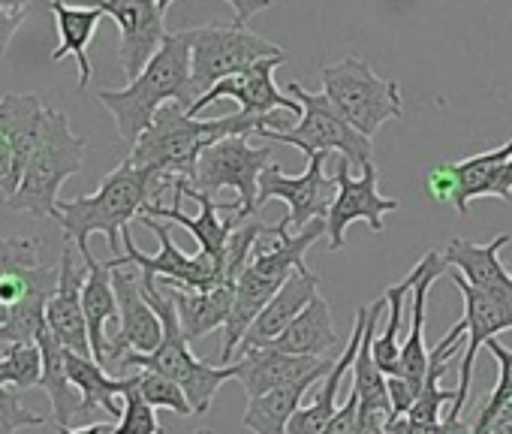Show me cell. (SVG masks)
<instances>
[{"label":"cell","instance_id":"obj_1","mask_svg":"<svg viewBox=\"0 0 512 434\" xmlns=\"http://www.w3.org/2000/svg\"><path fill=\"white\" fill-rule=\"evenodd\" d=\"M260 127L290 130V121H278V115L256 118L244 112L202 121L187 115V109H181L178 103H169L157 112L154 124L139 136L127 160L139 169L154 172L160 178V190H169L175 178L193 181L196 163L205 154V148L229 136H253Z\"/></svg>","mask_w":512,"mask_h":434},{"label":"cell","instance_id":"obj_2","mask_svg":"<svg viewBox=\"0 0 512 434\" xmlns=\"http://www.w3.org/2000/svg\"><path fill=\"white\" fill-rule=\"evenodd\" d=\"M97 103L112 115L118 136L127 145L139 142V136L154 124L163 106L178 103L190 112V106L196 103L190 31L166 34L160 52L148 61V67L121 91H97Z\"/></svg>","mask_w":512,"mask_h":434},{"label":"cell","instance_id":"obj_3","mask_svg":"<svg viewBox=\"0 0 512 434\" xmlns=\"http://www.w3.org/2000/svg\"><path fill=\"white\" fill-rule=\"evenodd\" d=\"M323 233H326V221H314L302 233H290V224L281 221V224L272 227L269 242L256 245L250 263L244 266V272L235 281V302H232L229 323L223 329L226 338H223L220 365H232V356L241 347V341H244L247 329L253 326V320L263 314V308L278 296V290L296 272L308 269L305 254Z\"/></svg>","mask_w":512,"mask_h":434},{"label":"cell","instance_id":"obj_4","mask_svg":"<svg viewBox=\"0 0 512 434\" xmlns=\"http://www.w3.org/2000/svg\"><path fill=\"white\" fill-rule=\"evenodd\" d=\"M160 178L148 169L133 166L124 160L118 169H112L100 187L91 196H76V199H61L58 202V224L64 236L73 242V248L88 257V239L91 236H106V245L112 257H118V248L124 245L121 236L130 230V221L145 211L151 196H160Z\"/></svg>","mask_w":512,"mask_h":434},{"label":"cell","instance_id":"obj_5","mask_svg":"<svg viewBox=\"0 0 512 434\" xmlns=\"http://www.w3.org/2000/svg\"><path fill=\"white\" fill-rule=\"evenodd\" d=\"M142 290H145V299L151 302V308L157 311L160 323H163V341L154 353H127L121 359V368H139V371H154V374H163L169 380H175L193 413L196 416H205L214 404V395L220 392L223 383L235 380L238 377V368L235 362L232 365H214V362H205V359H196L190 353V341L184 338V329H181V320H178V308L172 302L169 293H163V287L157 281H142Z\"/></svg>","mask_w":512,"mask_h":434},{"label":"cell","instance_id":"obj_6","mask_svg":"<svg viewBox=\"0 0 512 434\" xmlns=\"http://www.w3.org/2000/svg\"><path fill=\"white\" fill-rule=\"evenodd\" d=\"M88 139L73 133L70 118L58 109H46L40 142L28 160L22 184L16 196L7 202L13 211H25L34 217H55L58 221V193L64 181L82 172Z\"/></svg>","mask_w":512,"mask_h":434},{"label":"cell","instance_id":"obj_7","mask_svg":"<svg viewBox=\"0 0 512 434\" xmlns=\"http://www.w3.org/2000/svg\"><path fill=\"white\" fill-rule=\"evenodd\" d=\"M287 94L296 97L302 103V118L296 127L290 130H272V127H260L256 136H263L266 142H284V145H296L305 157L311 154H332L338 151L350 169H365L374 163V145L368 136H362L359 130H353L338 109L329 103L326 94H314L299 82L287 85Z\"/></svg>","mask_w":512,"mask_h":434},{"label":"cell","instance_id":"obj_8","mask_svg":"<svg viewBox=\"0 0 512 434\" xmlns=\"http://www.w3.org/2000/svg\"><path fill=\"white\" fill-rule=\"evenodd\" d=\"M320 79L323 94L338 109V115L368 139H374V133L386 121L404 118L398 82L380 79L374 67L362 58H344L338 64H329L323 67Z\"/></svg>","mask_w":512,"mask_h":434},{"label":"cell","instance_id":"obj_9","mask_svg":"<svg viewBox=\"0 0 512 434\" xmlns=\"http://www.w3.org/2000/svg\"><path fill=\"white\" fill-rule=\"evenodd\" d=\"M139 224L145 230H151L160 242V251L154 257L142 254L130 236V230H124L121 242H124V257H112L106 260L109 269H127V266H136L142 281H166L169 287H181V290H214L220 284H229L226 281V272H223V263L208 257V254H184L175 242H172V233H169V224H160L157 217H148V214H139ZM235 287V284H232Z\"/></svg>","mask_w":512,"mask_h":434},{"label":"cell","instance_id":"obj_10","mask_svg":"<svg viewBox=\"0 0 512 434\" xmlns=\"http://www.w3.org/2000/svg\"><path fill=\"white\" fill-rule=\"evenodd\" d=\"M190 55H193V91L199 100L217 82L238 76L260 61L281 58L284 49L241 25H202V28H190Z\"/></svg>","mask_w":512,"mask_h":434},{"label":"cell","instance_id":"obj_11","mask_svg":"<svg viewBox=\"0 0 512 434\" xmlns=\"http://www.w3.org/2000/svg\"><path fill=\"white\" fill-rule=\"evenodd\" d=\"M269 160L272 142L250 145L247 136H229L205 148L190 184L208 196L220 190H235V214L256 217V208H260V175L269 169Z\"/></svg>","mask_w":512,"mask_h":434},{"label":"cell","instance_id":"obj_12","mask_svg":"<svg viewBox=\"0 0 512 434\" xmlns=\"http://www.w3.org/2000/svg\"><path fill=\"white\" fill-rule=\"evenodd\" d=\"M326 157L329 154H311L302 175H287L281 166L272 163L260 175V205L272 199L287 202L290 214L284 221L290 224V230H299V233L311 227L314 221H326V214L338 193L335 175H326Z\"/></svg>","mask_w":512,"mask_h":434},{"label":"cell","instance_id":"obj_13","mask_svg":"<svg viewBox=\"0 0 512 434\" xmlns=\"http://www.w3.org/2000/svg\"><path fill=\"white\" fill-rule=\"evenodd\" d=\"M335 181H338V193L335 202L326 214V236H329V251H344L347 242V227L362 221L368 224L374 233H383L386 227V214L398 211V199L383 196L380 193V178H377V166H365L359 178L350 175V163L341 157L338 169H335Z\"/></svg>","mask_w":512,"mask_h":434},{"label":"cell","instance_id":"obj_14","mask_svg":"<svg viewBox=\"0 0 512 434\" xmlns=\"http://www.w3.org/2000/svg\"><path fill=\"white\" fill-rule=\"evenodd\" d=\"M287 64V55L281 58H269V61H260L247 67L244 73L238 76H229L223 82H217L205 97H199L187 115H199L205 106L217 103V100H235L238 103V112L244 115H256V118H272L278 112H293V115H302V103L290 94H284L278 85H275V70Z\"/></svg>","mask_w":512,"mask_h":434},{"label":"cell","instance_id":"obj_15","mask_svg":"<svg viewBox=\"0 0 512 434\" xmlns=\"http://www.w3.org/2000/svg\"><path fill=\"white\" fill-rule=\"evenodd\" d=\"M94 7H100L106 16L115 19L121 34L118 61L127 82H133L148 67V61L160 52L169 34L163 22L166 13L160 10L157 0H97Z\"/></svg>","mask_w":512,"mask_h":434},{"label":"cell","instance_id":"obj_16","mask_svg":"<svg viewBox=\"0 0 512 434\" xmlns=\"http://www.w3.org/2000/svg\"><path fill=\"white\" fill-rule=\"evenodd\" d=\"M112 284L118 293V329L109 335L106 365H121L127 353H154L163 341V323L145 299L142 278H136V272L112 269Z\"/></svg>","mask_w":512,"mask_h":434},{"label":"cell","instance_id":"obj_17","mask_svg":"<svg viewBox=\"0 0 512 434\" xmlns=\"http://www.w3.org/2000/svg\"><path fill=\"white\" fill-rule=\"evenodd\" d=\"M452 284L458 287L464 299V323H467V350L461 356V380H458V398L449 407L452 416H461L467 401H470V386H473V365L476 353L500 332H512V305H506L497 296H488L467 284L455 269H452Z\"/></svg>","mask_w":512,"mask_h":434},{"label":"cell","instance_id":"obj_18","mask_svg":"<svg viewBox=\"0 0 512 434\" xmlns=\"http://www.w3.org/2000/svg\"><path fill=\"white\" fill-rule=\"evenodd\" d=\"M335 362H329L326 356H296V353H284L275 347H250V350H238V383L244 389L247 398L253 395H266L275 389H284L290 383H299L311 374H326Z\"/></svg>","mask_w":512,"mask_h":434},{"label":"cell","instance_id":"obj_19","mask_svg":"<svg viewBox=\"0 0 512 434\" xmlns=\"http://www.w3.org/2000/svg\"><path fill=\"white\" fill-rule=\"evenodd\" d=\"M61 278L58 290L46 305V326L52 335L73 353L79 356H94L91 353V338H88V320H85V305H82V287H85V272L76 266V251L64 248L61 254Z\"/></svg>","mask_w":512,"mask_h":434},{"label":"cell","instance_id":"obj_20","mask_svg":"<svg viewBox=\"0 0 512 434\" xmlns=\"http://www.w3.org/2000/svg\"><path fill=\"white\" fill-rule=\"evenodd\" d=\"M506 242H509V233H500L485 245H476L467 239H452L449 248L443 251V257H446L449 269H455L467 284L512 305V275L500 263V251Z\"/></svg>","mask_w":512,"mask_h":434},{"label":"cell","instance_id":"obj_21","mask_svg":"<svg viewBox=\"0 0 512 434\" xmlns=\"http://www.w3.org/2000/svg\"><path fill=\"white\" fill-rule=\"evenodd\" d=\"M449 269L446 257L437 254V251H428L425 254V272L422 278L416 281V290H413V299H410V332L401 344V365H398V374L392 377H401L404 383H410V389L422 392V383H425V374H428V356L431 350L425 347V305H428V290L437 284V278Z\"/></svg>","mask_w":512,"mask_h":434},{"label":"cell","instance_id":"obj_22","mask_svg":"<svg viewBox=\"0 0 512 434\" xmlns=\"http://www.w3.org/2000/svg\"><path fill=\"white\" fill-rule=\"evenodd\" d=\"M365 326H368V308L362 305V308L356 311L353 332H350V338H347L341 356L335 359L332 371L317 383L320 389H317L314 401L305 404V407H299V413L293 416L290 434H320V431L332 422V416L341 410V407H338V389H341V380L347 377V371H353V362H356V353H359Z\"/></svg>","mask_w":512,"mask_h":434},{"label":"cell","instance_id":"obj_23","mask_svg":"<svg viewBox=\"0 0 512 434\" xmlns=\"http://www.w3.org/2000/svg\"><path fill=\"white\" fill-rule=\"evenodd\" d=\"M320 296V275H314L311 269L296 272L281 290L278 296L263 308V314L253 320V326L247 329L244 341L238 350H250V347H269L272 341H278L290 323L311 305V299Z\"/></svg>","mask_w":512,"mask_h":434},{"label":"cell","instance_id":"obj_24","mask_svg":"<svg viewBox=\"0 0 512 434\" xmlns=\"http://www.w3.org/2000/svg\"><path fill=\"white\" fill-rule=\"evenodd\" d=\"M82 260H85L82 305H85V320H88L91 353L106 368V347H109V332L106 329H109L112 320H118V293H115V284H112L109 263H100L94 254H88Z\"/></svg>","mask_w":512,"mask_h":434},{"label":"cell","instance_id":"obj_25","mask_svg":"<svg viewBox=\"0 0 512 434\" xmlns=\"http://www.w3.org/2000/svg\"><path fill=\"white\" fill-rule=\"evenodd\" d=\"M166 293L172 296L175 308H178V320L184 329V338L193 344L217 329H226L229 314H232V302H235V287L232 284H220L214 290H181V287H169Z\"/></svg>","mask_w":512,"mask_h":434},{"label":"cell","instance_id":"obj_26","mask_svg":"<svg viewBox=\"0 0 512 434\" xmlns=\"http://www.w3.org/2000/svg\"><path fill=\"white\" fill-rule=\"evenodd\" d=\"M67 374L82 395V416L103 410L112 419H121L124 407H118V398L139 380V371L130 377H112L94 356H79L73 350H67Z\"/></svg>","mask_w":512,"mask_h":434},{"label":"cell","instance_id":"obj_27","mask_svg":"<svg viewBox=\"0 0 512 434\" xmlns=\"http://www.w3.org/2000/svg\"><path fill=\"white\" fill-rule=\"evenodd\" d=\"M326 374H311V377H305L299 383H290L284 389L247 398V407H244V416H241V428H247L250 434H290V422L299 413L305 392L314 383H320Z\"/></svg>","mask_w":512,"mask_h":434},{"label":"cell","instance_id":"obj_28","mask_svg":"<svg viewBox=\"0 0 512 434\" xmlns=\"http://www.w3.org/2000/svg\"><path fill=\"white\" fill-rule=\"evenodd\" d=\"M37 347L43 353L40 386L46 389V395L52 401L55 425H73L76 419H82V395H79V389L73 386V380L67 374V347L52 335L49 326L40 329Z\"/></svg>","mask_w":512,"mask_h":434},{"label":"cell","instance_id":"obj_29","mask_svg":"<svg viewBox=\"0 0 512 434\" xmlns=\"http://www.w3.org/2000/svg\"><path fill=\"white\" fill-rule=\"evenodd\" d=\"M55 25H58V49L52 52V61H61L67 55H73L79 61V88H88L94 67L88 61V43L97 34V25L103 22V10L100 7H70L64 0H49Z\"/></svg>","mask_w":512,"mask_h":434},{"label":"cell","instance_id":"obj_30","mask_svg":"<svg viewBox=\"0 0 512 434\" xmlns=\"http://www.w3.org/2000/svg\"><path fill=\"white\" fill-rule=\"evenodd\" d=\"M509 160H512V139L503 142L500 148H491V151L473 154L467 160L449 163L452 175H455V199H452V205L461 211V217L470 214L473 199L497 196V181H500Z\"/></svg>","mask_w":512,"mask_h":434},{"label":"cell","instance_id":"obj_31","mask_svg":"<svg viewBox=\"0 0 512 434\" xmlns=\"http://www.w3.org/2000/svg\"><path fill=\"white\" fill-rule=\"evenodd\" d=\"M341 344V335L332 320V305L323 296H314L311 305L290 323V329L269 347L296 353V356H326Z\"/></svg>","mask_w":512,"mask_h":434},{"label":"cell","instance_id":"obj_32","mask_svg":"<svg viewBox=\"0 0 512 434\" xmlns=\"http://www.w3.org/2000/svg\"><path fill=\"white\" fill-rule=\"evenodd\" d=\"M46 109L49 106L40 100V94H4L0 97V136H7V142L13 145L22 172L28 169V160L40 142Z\"/></svg>","mask_w":512,"mask_h":434},{"label":"cell","instance_id":"obj_33","mask_svg":"<svg viewBox=\"0 0 512 434\" xmlns=\"http://www.w3.org/2000/svg\"><path fill=\"white\" fill-rule=\"evenodd\" d=\"M386 311V299H377L374 305H368V326L353 362V389L359 392V407L365 413H377L386 416L392 413L389 407V389H386V374L380 371L377 359H374V335H377V323Z\"/></svg>","mask_w":512,"mask_h":434},{"label":"cell","instance_id":"obj_34","mask_svg":"<svg viewBox=\"0 0 512 434\" xmlns=\"http://www.w3.org/2000/svg\"><path fill=\"white\" fill-rule=\"evenodd\" d=\"M422 272H425V257L413 266V272L404 281L386 287L383 299L389 308V320H386V329L380 335H374V359L386 377L398 374V365H401V338L398 335H401V323L407 314V302L413 299V290H416V281L422 278Z\"/></svg>","mask_w":512,"mask_h":434},{"label":"cell","instance_id":"obj_35","mask_svg":"<svg viewBox=\"0 0 512 434\" xmlns=\"http://www.w3.org/2000/svg\"><path fill=\"white\" fill-rule=\"evenodd\" d=\"M485 347L491 350V356L497 362V386H494L488 404L479 410V416L473 422V434H491L494 425L500 422V416L512 407V350L503 347L497 338H491Z\"/></svg>","mask_w":512,"mask_h":434},{"label":"cell","instance_id":"obj_36","mask_svg":"<svg viewBox=\"0 0 512 434\" xmlns=\"http://www.w3.org/2000/svg\"><path fill=\"white\" fill-rule=\"evenodd\" d=\"M43 377V353L37 344H7L0 356V386L34 389Z\"/></svg>","mask_w":512,"mask_h":434},{"label":"cell","instance_id":"obj_37","mask_svg":"<svg viewBox=\"0 0 512 434\" xmlns=\"http://www.w3.org/2000/svg\"><path fill=\"white\" fill-rule=\"evenodd\" d=\"M124 398V410L121 419L115 425V434H163V425L157 419V407H151L142 392H139V380L121 395Z\"/></svg>","mask_w":512,"mask_h":434},{"label":"cell","instance_id":"obj_38","mask_svg":"<svg viewBox=\"0 0 512 434\" xmlns=\"http://www.w3.org/2000/svg\"><path fill=\"white\" fill-rule=\"evenodd\" d=\"M139 392H142V398H145L151 407H166V410H172L175 416H190V413H193V407H190L184 389H181L175 380L163 377V374L139 371Z\"/></svg>","mask_w":512,"mask_h":434},{"label":"cell","instance_id":"obj_39","mask_svg":"<svg viewBox=\"0 0 512 434\" xmlns=\"http://www.w3.org/2000/svg\"><path fill=\"white\" fill-rule=\"evenodd\" d=\"M46 419L34 410L25 407V401L19 398L16 389L0 386V434H16L19 428H31V425H43Z\"/></svg>","mask_w":512,"mask_h":434},{"label":"cell","instance_id":"obj_40","mask_svg":"<svg viewBox=\"0 0 512 434\" xmlns=\"http://www.w3.org/2000/svg\"><path fill=\"white\" fill-rule=\"evenodd\" d=\"M22 175L25 172H22V166L16 160L13 145L7 142V136H0V199L10 202L16 196V190L22 184Z\"/></svg>","mask_w":512,"mask_h":434},{"label":"cell","instance_id":"obj_41","mask_svg":"<svg viewBox=\"0 0 512 434\" xmlns=\"http://www.w3.org/2000/svg\"><path fill=\"white\" fill-rule=\"evenodd\" d=\"M356 431H359V392L350 386L347 404L332 416V422L320 434H356Z\"/></svg>","mask_w":512,"mask_h":434},{"label":"cell","instance_id":"obj_42","mask_svg":"<svg viewBox=\"0 0 512 434\" xmlns=\"http://www.w3.org/2000/svg\"><path fill=\"white\" fill-rule=\"evenodd\" d=\"M425 187H428V193H431L434 202H452L455 199V175H452V166L449 163L434 166L425 175Z\"/></svg>","mask_w":512,"mask_h":434},{"label":"cell","instance_id":"obj_43","mask_svg":"<svg viewBox=\"0 0 512 434\" xmlns=\"http://www.w3.org/2000/svg\"><path fill=\"white\" fill-rule=\"evenodd\" d=\"M28 10H10V7H0V58L7 55L13 37L19 34V28L25 25Z\"/></svg>","mask_w":512,"mask_h":434},{"label":"cell","instance_id":"obj_44","mask_svg":"<svg viewBox=\"0 0 512 434\" xmlns=\"http://www.w3.org/2000/svg\"><path fill=\"white\" fill-rule=\"evenodd\" d=\"M223 4L235 13V22H232V25L247 28V22H250L253 16H260V13H266V10L272 7V0H223Z\"/></svg>","mask_w":512,"mask_h":434},{"label":"cell","instance_id":"obj_45","mask_svg":"<svg viewBox=\"0 0 512 434\" xmlns=\"http://www.w3.org/2000/svg\"><path fill=\"white\" fill-rule=\"evenodd\" d=\"M58 434H115V425L112 422H91V425H82V428H70V425H55Z\"/></svg>","mask_w":512,"mask_h":434},{"label":"cell","instance_id":"obj_46","mask_svg":"<svg viewBox=\"0 0 512 434\" xmlns=\"http://www.w3.org/2000/svg\"><path fill=\"white\" fill-rule=\"evenodd\" d=\"M497 199L512 202V160L506 163V169H503V175L497 181Z\"/></svg>","mask_w":512,"mask_h":434},{"label":"cell","instance_id":"obj_47","mask_svg":"<svg viewBox=\"0 0 512 434\" xmlns=\"http://www.w3.org/2000/svg\"><path fill=\"white\" fill-rule=\"evenodd\" d=\"M0 7H10V10H28V0H0Z\"/></svg>","mask_w":512,"mask_h":434},{"label":"cell","instance_id":"obj_48","mask_svg":"<svg viewBox=\"0 0 512 434\" xmlns=\"http://www.w3.org/2000/svg\"><path fill=\"white\" fill-rule=\"evenodd\" d=\"M491 434H512V419H506L503 425H497V428H494Z\"/></svg>","mask_w":512,"mask_h":434},{"label":"cell","instance_id":"obj_49","mask_svg":"<svg viewBox=\"0 0 512 434\" xmlns=\"http://www.w3.org/2000/svg\"><path fill=\"white\" fill-rule=\"evenodd\" d=\"M157 4H160V10H163V13H166V10H169V7H172V4H175V0H157Z\"/></svg>","mask_w":512,"mask_h":434},{"label":"cell","instance_id":"obj_50","mask_svg":"<svg viewBox=\"0 0 512 434\" xmlns=\"http://www.w3.org/2000/svg\"><path fill=\"white\" fill-rule=\"evenodd\" d=\"M199 434H211V431H199Z\"/></svg>","mask_w":512,"mask_h":434}]
</instances>
